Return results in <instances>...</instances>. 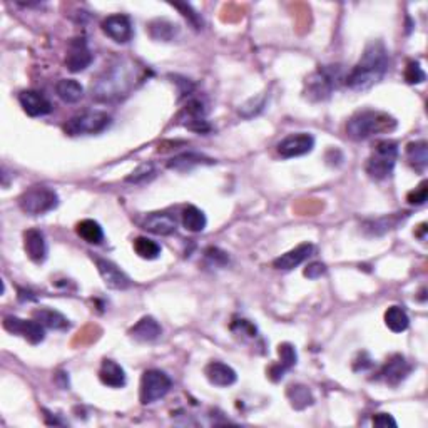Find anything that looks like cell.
<instances>
[{
	"label": "cell",
	"instance_id": "d6986e66",
	"mask_svg": "<svg viewBox=\"0 0 428 428\" xmlns=\"http://www.w3.org/2000/svg\"><path fill=\"white\" fill-rule=\"evenodd\" d=\"M142 228H144L146 231L153 233V235L170 236V235H172V233H176L177 223L171 214L153 213L144 219V223H142Z\"/></svg>",
	"mask_w": 428,
	"mask_h": 428
},
{
	"label": "cell",
	"instance_id": "d4e9b609",
	"mask_svg": "<svg viewBox=\"0 0 428 428\" xmlns=\"http://www.w3.org/2000/svg\"><path fill=\"white\" fill-rule=\"evenodd\" d=\"M34 319H37L42 326L50 328V330H67L71 326L69 319L59 311L50 308H41L34 311Z\"/></svg>",
	"mask_w": 428,
	"mask_h": 428
},
{
	"label": "cell",
	"instance_id": "603a6c76",
	"mask_svg": "<svg viewBox=\"0 0 428 428\" xmlns=\"http://www.w3.org/2000/svg\"><path fill=\"white\" fill-rule=\"evenodd\" d=\"M99 378L106 387L123 388L126 385V371L114 360H104L99 370Z\"/></svg>",
	"mask_w": 428,
	"mask_h": 428
},
{
	"label": "cell",
	"instance_id": "f1b7e54d",
	"mask_svg": "<svg viewBox=\"0 0 428 428\" xmlns=\"http://www.w3.org/2000/svg\"><path fill=\"white\" fill-rule=\"evenodd\" d=\"M76 231H77V235H79L82 240L89 244H99V243H102V240H104V231H102L101 224H99L97 221H94V219H84V221H81L79 224H77Z\"/></svg>",
	"mask_w": 428,
	"mask_h": 428
},
{
	"label": "cell",
	"instance_id": "7402d4cb",
	"mask_svg": "<svg viewBox=\"0 0 428 428\" xmlns=\"http://www.w3.org/2000/svg\"><path fill=\"white\" fill-rule=\"evenodd\" d=\"M161 333H163L161 325H159V323L156 322L153 317L141 318L139 322H137L136 325L129 330V335H131L134 340L144 341V343L158 340L159 336H161Z\"/></svg>",
	"mask_w": 428,
	"mask_h": 428
},
{
	"label": "cell",
	"instance_id": "e575fe53",
	"mask_svg": "<svg viewBox=\"0 0 428 428\" xmlns=\"http://www.w3.org/2000/svg\"><path fill=\"white\" fill-rule=\"evenodd\" d=\"M425 79H427V74L423 72L420 64L415 62V60L406 64L405 81L408 82V84H422V82H425Z\"/></svg>",
	"mask_w": 428,
	"mask_h": 428
},
{
	"label": "cell",
	"instance_id": "74e56055",
	"mask_svg": "<svg viewBox=\"0 0 428 428\" xmlns=\"http://www.w3.org/2000/svg\"><path fill=\"white\" fill-rule=\"evenodd\" d=\"M172 7L177 8V11H181V12H183V15L186 17V19L189 20V24H191L194 29H198V30H200V29L202 27V20H201V17L198 15L196 12L193 11V7H191V6H188V4H172Z\"/></svg>",
	"mask_w": 428,
	"mask_h": 428
},
{
	"label": "cell",
	"instance_id": "ba28073f",
	"mask_svg": "<svg viewBox=\"0 0 428 428\" xmlns=\"http://www.w3.org/2000/svg\"><path fill=\"white\" fill-rule=\"evenodd\" d=\"M172 382L166 373L161 370H148L144 371L141 378V403L149 405L161 400L167 392L171 390Z\"/></svg>",
	"mask_w": 428,
	"mask_h": 428
},
{
	"label": "cell",
	"instance_id": "6da1fadb",
	"mask_svg": "<svg viewBox=\"0 0 428 428\" xmlns=\"http://www.w3.org/2000/svg\"><path fill=\"white\" fill-rule=\"evenodd\" d=\"M142 81L141 69L132 60L123 59L112 64L94 81L92 97L99 102H114L129 96Z\"/></svg>",
	"mask_w": 428,
	"mask_h": 428
},
{
	"label": "cell",
	"instance_id": "d590c367",
	"mask_svg": "<svg viewBox=\"0 0 428 428\" xmlns=\"http://www.w3.org/2000/svg\"><path fill=\"white\" fill-rule=\"evenodd\" d=\"M427 200H428V183H427V181H422V183L418 184V188H415L413 191H410L408 196H406V201H408L410 205H415V206L425 205Z\"/></svg>",
	"mask_w": 428,
	"mask_h": 428
},
{
	"label": "cell",
	"instance_id": "ffe728a7",
	"mask_svg": "<svg viewBox=\"0 0 428 428\" xmlns=\"http://www.w3.org/2000/svg\"><path fill=\"white\" fill-rule=\"evenodd\" d=\"M206 378L216 387H229L236 382L237 375L231 366L221 361H211L205 370Z\"/></svg>",
	"mask_w": 428,
	"mask_h": 428
},
{
	"label": "cell",
	"instance_id": "9a60e30c",
	"mask_svg": "<svg viewBox=\"0 0 428 428\" xmlns=\"http://www.w3.org/2000/svg\"><path fill=\"white\" fill-rule=\"evenodd\" d=\"M410 371H412V366L406 363L405 358L400 357V354H395V357L385 363V366L380 370L378 375L387 385L396 387V385H400L406 377H408Z\"/></svg>",
	"mask_w": 428,
	"mask_h": 428
},
{
	"label": "cell",
	"instance_id": "4dcf8cb0",
	"mask_svg": "<svg viewBox=\"0 0 428 428\" xmlns=\"http://www.w3.org/2000/svg\"><path fill=\"white\" fill-rule=\"evenodd\" d=\"M183 224L188 231L191 233H201L206 228L207 219L201 209L196 206H188L183 211Z\"/></svg>",
	"mask_w": 428,
	"mask_h": 428
},
{
	"label": "cell",
	"instance_id": "b9f144b4",
	"mask_svg": "<svg viewBox=\"0 0 428 428\" xmlns=\"http://www.w3.org/2000/svg\"><path fill=\"white\" fill-rule=\"evenodd\" d=\"M425 231H427V224L423 223V224H420V229H418V231L415 233V235L420 237V240H425Z\"/></svg>",
	"mask_w": 428,
	"mask_h": 428
},
{
	"label": "cell",
	"instance_id": "5b68a950",
	"mask_svg": "<svg viewBox=\"0 0 428 428\" xmlns=\"http://www.w3.org/2000/svg\"><path fill=\"white\" fill-rule=\"evenodd\" d=\"M399 158V146L393 141H380L366 163V172L371 179L382 181L392 174Z\"/></svg>",
	"mask_w": 428,
	"mask_h": 428
},
{
	"label": "cell",
	"instance_id": "7c38bea8",
	"mask_svg": "<svg viewBox=\"0 0 428 428\" xmlns=\"http://www.w3.org/2000/svg\"><path fill=\"white\" fill-rule=\"evenodd\" d=\"M101 27L107 37H111L112 41L118 42V44H126L132 39V24L129 20L127 15L116 14L109 15L102 20Z\"/></svg>",
	"mask_w": 428,
	"mask_h": 428
},
{
	"label": "cell",
	"instance_id": "60d3db41",
	"mask_svg": "<svg viewBox=\"0 0 428 428\" xmlns=\"http://www.w3.org/2000/svg\"><path fill=\"white\" fill-rule=\"evenodd\" d=\"M373 425L380 428H387V427H396L395 418L388 413H378L373 417Z\"/></svg>",
	"mask_w": 428,
	"mask_h": 428
},
{
	"label": "cell",
	"instance_id": "52a82bcc",
	"mask_svg": "<svg viewBox=\"0 0 428 428\" xmlns=\"http://www.w3.org/2000/svg\"><path fill=\"white\" fill-rule=\"evenodd\" d=\"M111 116L102 111H88L77 114L64 126L69 136H85V134H97L111 126Z\"/></svg>",
	"mask_w": 428,
	"mask_h": 428
},
{
	"label": "cell",
	"instance_id": "3957f363",
	"mask_svg": "<svg viewBox=\"0 0 428 428\" xmlns=\"http://www.w3.org/2000/svg\"><path fill=\"white\" fill-rule=\"evenodd\" d=\"M396 127V120L382 111L357 112L347 124V132L353 141H365L377 134L392 132Z\"/></svg>",
	"mask_w": 428,
	"mask_h": 428
},
{
	"label": "cell",
	"instance_id": "44dd1931",
	"mask_svg": "<svg viewBox=\"0 0 428 428\" xmlns=\"http://www.w3.org/2000/svg\"><path fill=\"white\" fill-rule=\"evenodd\" d=\"M278 353H279V365L271 366V370H270V378L273 380V382H279V380L284 377V373L296 365V360H298L296 350L293 345H289V343L279 345Z\"/></svg>",
	"mask_w": 428,
	"mask_h": 428
},
{
	"label": "cell",
	"instance_id": "f546056e",
	"mask_svg": "<svg viewBox=\"0 0 428 428\" xmlns=\"http://www.w3.org/2000/svg\"><path fill=\"white\" fill-rule=\"evenodd\" d=\"M385 323H387V326L390 328L393 333H401L408 328L410 319L403 308H400V306H390V308L385 311Z\"/></svg>",
	"mask_w": 428,
	"mask_h": 428
},
{
	"label": "cell",
	"instance_id": "4316f807",
	"mask_svg": "<svg viewBox=\"0 0 428 428\" xmlns=\"http://www.w3.org/2000/svg\"><path fill=\"white\" fill-rule=\"evenodd\" d=\"M406 158L415 170L423 171L428 164V144L425 141L410 142L406 146Z\"/></svg>",
	"mask_w": 428,
	"mask_h": 428
},
{
	"label": "cell",
	"instance_id": "2e32d148",
	"mask_svg": "<svg viewBox=\"0 0 428 428\" xmlns=\"http://www.w3.org/2000/svg\"><path fill=\"white\" fill-rule=\"evenodd\" d=\"M206 111L201 101H191L186 106V109L181 116V124L194 132H209L211 127L205 118Z\"/></svg>",
	"mask_w": 428,
	"mask_h": 428
},
{
	"label": "cell",
	"instance_id": "d6a6232c",
	"mask_svg": "<svg viewBox=\"0 0 428 428\" xmlns=\"http://www.w3.org/2000/svg\"><path fill=\"white\" fill-rule=\"evenodd\" d=\"M134 251L142 259H158L161 254V246L149 237L139 236L134 240Z\"/></svg>",
	"mask_w": 428,
	"mask_h": 428
},
{
	"label": "cell",
	"instance_id": "8fae6325",
	"mask_svg": "<svg viewBox=\"0 0 428 428\" xmlns=\"http://www.w3.org/2000/svg\"><path fill=\"white\" fill-rule=\"evenodd\" d=\"M315 148V137L311 134L298 132L289 134L278 144V153L281 158H298V156H305L313 151Z\"/></svg>",
	"mask_w": 428,
	"mask_h": 428
},
{
	"label": "cell",
	"instance_id": "4fadbf2b",
	"mask_svg": "<svg viewBox=\"0 0 428 428\" xmlns=\"http://www.w3.org/2000/svg\"><path fill=\"white\" fill-rule=\"evenodd\" d=\"M96 265L99 270V275L106 283V287H109L112 289H127L131 287V279L129 276L120 270L119 266H116L114 263L109 261V259H96Z\"/></svg>",
	"mask_w": 428,
	"mask_h": 428
},
{
	"label": "cell",
	"instance_id": "cb8c5ba5",
	"mask_svg": "<svg viewBox=\"0 0 428 428\" xmlns=\"http://www.w3.org/2000/svg\"><path fill=\"white\" fill-rule=\"evenodd\" d=\"M216 161L211 158H206V156L198 154V153H183L179 156H174L170 163H167V167L170 170H176L181 172L191 171L193 167L202 166V164H214Z\"/></svg>",
	"mask_w": 428,
	"mask_h": 428
},
{
	"label": "cell",
	"instance_id": "836d02e7",
	"mask_svg": "<svg viewBox=\"0 0 428 428\" xmlns=\"http://www.w3.org/2000/svg\"><path fill=\"white\" fill-rule=\"evenodd\" d=\"M156 176V167L153 163H144L141 164L139 167H137L136 171H132L131 174H129L126 177L127 183H132V184H144L148 183V181L153 179V177Z\"/></svg>",
	"mask_w": 428,
	"mask_h": 428
},
{
	"label": "cell",
	"instance_id": "ab89813d",
	"mask_svg": "<svg viewBox=\"0 0 428 428\" xmlns=\"http://www.w3.org/2000/svg\"><path fill=\"white\" fill-rule=\"evenodd\" d=\"M325 273H326V268L325 265H322V263H311V265L305 270V276L310 279L322 278Z\"/></svg>",
	"mask_w": 428,
	"mask_h": 428
},
{
	"label": "cell",
	"instance_id": "277c9868",
	"mask_svg": "<svg viewBox=\"0 0 428 428\" xmlns=\"http://www.w3.org/2000/svg\"><path fill=\"white\" fill-rule=\"evenodd\" d=\"M341 81V69L338 66L319 67L315 71L305 84V94L310 101H325Z\"/></svg>",
	"mask_w": 428,
	"mask_h": 428
},
{
	"label": "cell",
	"instance_id": "7a4b0ae2",
	"mask_svg": "<svg viewBox=\"0 0 428 428\" xmlns=\"http://www.w3.org/2000/svg\"><path fill=\"white\" fill-rule=\"evenodd\" d=\"M388 71V52L382 41H373L366 46L361 59L345 77V82L353 90H366L383 79Z\"/></svg>",
	"mask_w": 428,
	"mask_h": 428
},
{
	"label": "cell",
	"instance_id": "f35d334b",
	"mask_svg": "<svg viewBox=\"0 0 428 428\" xmlns=\"http://www.w3.org/2000/svg\"><path fill=\"white\" fill-rule=\"evenodd\" d=\"M205 254H206L207 261L213 263L214 266H224L229 261L228 254L218 248H207Z\"/></svg>",
	"mask_w": 428,
	"mask_h": 428
},
{
	"label": "cell",
	"instance_id": "e0dca14e",
	"mask_svg": "<svg viewBox=\"0 0 428 428\" xmlns=\"http://www.w3.org/2000/svg\"><path fill=\"white\" fill-rule=\"evenodd\" d=\"M313 249L315 246L311 243H303L300 246H296L295 249H291V251L281 254L279 258H276L273 261V266L276 270H283V271L295 270L296 266H300L301 263H305L306 259L311 256Z\"/></svg>",
	"mask_w": 428,
	"mask_h": 428
},
{
	"label": "cell",
	"instance_id": "8992f818",
	"mask_svg": "<svg viewBox=\"0 0 428 428\" xmlns=\"http://www.w3.org/2000/svg\"><path fill=\"white\" fill-rule=\"evenodd\" d=\"M19 205L27 214H46L59 206V196L54 189L46 188V186H36L19 198Z\"/></svg>",
	"mask_w": 428,
	"mask_h": 428
},
{
	"label": "cell",
	"instance_id": "9c48e42d",
	"mask_svg": "<svg viewBox=\"0 0 428 428\" xmlns=\"http://www.w3.org/2000/svg\"><path fill=\"white\" fill-rule=\"evenodd\" d=\"M4 328L12 335L24 336L29 343L39 345L46 338V330L37 319H20L17 317H6Z\"/></svg>",
	"mask_w": 428,
	"mask_h": 428
},
{
	"label": "cell",
	"instance_id": "30bf717a",
	"mask_svg": "<svg viewBox=\"0 0 428 428\" xmlns=\"http://www.w3.org/2000/svg\"><path fill=\"white\" fill-rule=\"evenodd\" d=\"M92 62V52H90L88 41L84 37H76L69 42L66 54V66L71 72H81L88 69Z\"/></svg>",
	"mask_w": 428,
	"mask_h": 428
},
{
	"label": "cell",
	"instance_id": "5bb4252c",
	"mask_svg": "<svg viewBox=\"0 0 428 428\" xmlns=\"http://www.w3.org/2000/svg\"><path fill=\"white\" fill-rule=\"evenodd\" d=\"M19 102L24 112L30 118H41L52 111V104L42 92L37 90H22L19 94Z\"/></svg>",
	"mask_w": 428,
	"mask_h": 428
},
{
	"label": "cell",
	"instance_id": "484cf974",
	"mask_svg": "<svg viewBox=\"0 0 428 428\" xmlns=\"http://www.w3.org/2000/svg\"><path fill=\"white\" fill-rule=\"evenodd\" d=\"M55 92H57V96L62 99L64 102L76 104L84 96V88L74 79H62L55 85Z\"/></svg>",
	"mask_w": 428,
	"mask_h": 428
},
{
	"label": "cell",
	"instance_id": "83f0119b",
	"mask_svg": "<svg viewBox=\"0 0 428 428\" xmlns=\"http://www.w3.org/2000/svg\"><path fill=\"white\" fill-rule=\"evenodd\" d=\"M177 32H179V27L174 22H171V20L158 19L149 24V34L154 41L170 42L177 36Z\"/></svg>",
	"mask_w": 428,
	"mask_h": 428
},
{
	"label": "cell",
	"instance_id": "1f68e13d",
	"mask_svg": "<svg viewBox=\"0 0 428 428\" xmlns=\"http://www.w3.org/2000/svg\"><path fill=\"white\" fill-rule=\"evenodd\" d=\"M289 401L296 410H303L313 403V395L305 385H291L287 392Z\"/></svg>",
	"mask_w": 428,
	"mask_h": 428
},
{
	"label": "cell",
	"instance_id": "ac0fdd59",
	"mask_svg": "<svg viewBox=\"0 0 428 428\" xmlns=\"http://www.w3.org/2000/svg\"><path fill=\"white\" fill-rule=\"evenodd\" d=\"M24 246L27 256L32 259L34 263L41 265L46 261L47 258V243L44 233L39 231V229H29L24 235Z\"/></svg>",
	"mask_w": 428,
	"mask_h": 428
},
{
	"label": "cell",
	"instance_id": "8d00e7d4",
	"mask_svg": "<svg viewBox=\"0 0 428 428\" xmlns=\"http://www.w3.org/2000/svg\"><path fill=\"white\" fill-rule=\"evenodd\" d=\"M265 101H266L265 94H263V96L256 97V99H254V97L249 99V101L246 102L244 106H241L240 114L244 116V118H253L254 114H258V112L261 111L263 107H265Z\"/></svg>",
	"mask_w": 428,
	"mask_h": 428
}]
</instances>
